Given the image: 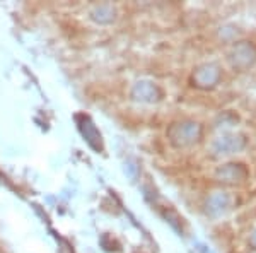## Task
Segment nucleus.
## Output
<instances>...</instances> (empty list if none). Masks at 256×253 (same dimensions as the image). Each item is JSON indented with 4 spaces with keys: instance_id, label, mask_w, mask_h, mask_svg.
I'll return each instance as SVG.
<instances>
[{
    "instance_id": "1",
    "label": "nucleus",
    "mask_w": 256,
    "mask_h": 253,
    "mask_svg": "<svg viewBox=\"0 0 256 253\" xmlns=\"http://www.w3.org/2000/svg\"><path fill=\"white\" fill-rule=\"evenodd\" d=\"M168 137L172 146L176 147H186L195 144L202 137V125L196 122H181L171 125L168 130Z\"/></svg>"
},
{
    "instance_id": "2",
    "label": "nucleus",
    "mask_w": 256,
    "mask_h": 253,
    "mask_svg": "<svg viewBox=\"0 0 256 253\" xmlns=\"http://www.w3.org/2000/svg\"><path fill=\"white\" fill-rule=\"evenodd\" d=\"M244 147H246V139L244 135H239V134L222 135L214 140L212 144V149L216 154H234V152L242 151Z\"/></svg>"
},
{
    "instance_id": "3",
    "label": "nucleus",
    "mask_w": 256,
    "mask_h": 253,
    "mask_svg": "<svg viewBox=\"0 0 256 253\" xmlns=\"http://www.w3.org/2000/svg\"><path fill=\"white\" fill-rule=\"evenodd\" d=\"M229 60L232 64V67L236 69H246L250 65H253L256 62V48L253 45H250L248 41H241L239 45L234 47L230 52Z\"/></svg>"
},
{
    "instance_id": "4",
    "label": "nucleus",
    "mask_w": 256,
    "mask_h": 253,
    "mask_svg": "<svg viewBox=\"0 0 256 253\" xmlns=\"http://www.w3.org/2000/svg\"><path fill=\"white\" fill-rule=\"evenodd\" d=\"M193 81L198 88H214L218 81H220V69H218L217 64H204L200 65L195 74H193Z\"/></svg>"
},
{
    "instance_id": "5",
    "label": "nucleus",
    "mask_w": 256,
    "mask_h": 253,
    "mask_svg": "<svg viewBox=\"0 0 256 253\" xmlns=\"http://www.w3.org/2000/svg\"><path fill=\"white\" fill-rule=\"evenodd\" d=\"M216 176L226 183H241L248 178V169L242 164H224L217 169Z\"/></svg>"
},
{
    "instance_id": "6",
    "label": "nucleus",
    "mask_w": 256,
    "mask_h": 253,
    "mask_svg": "<svg viewBox=\"0 0 256 253\" xmlns=\"http://www.w3.org/2000/svg\"><path fill=\"white\" fill-rule=\"evenodd\" d=\"M132 96L137 101H144V103H154L160 98V91L156 84L148 81H140L134 86L132 89Z\"/></svg>"
},
{
    "instance_id": "7",
    "label": "nucleus",
    "mask_w": 256,
    "mask_h": 253,
    "mask_svg": "<svg viewBox=\"0 0 256 253\" xmlns=\"http://www.w3.org/2000/svg\"><path fill=\"white\" fill-rule=\"evenodd\" d=\"M79 128L82 132V135H84V139L88 140V144L92 149H96V151H101L102 144H101V134H99V130L96 128L92 122H90L89 117H80L79 118Z\"/></svg>"
},
{
    "instance_id": "8",
    "label": "nucleus",
    "mask_w": 256,
    "mask_h": 253,
    "mask_svg": "<svg viewBox=\"0 0 256 253\" xmlns=\"http://www.w3.org/2000/svg\"><path fill=\"white\" fill-rule=\"evenodd\" d=\"M230 205V197L224 192H216L208 197L207 200V212L212 215H218L226 212Z\"/></svg>"
},
{
    "instance_id": "9",
    "label": "nucleus",
    "mask_w": 256,
    "mask_h": 253,
    "mask_svg": "<svg viewBox=\"0 0 256 253\" xmlns=\"http://www.w3.org/2000/svg\"><path fill=\"white\" fill-rule=\"evenodd\" d=\"M114 14H116V11H114L113 6H110V4H101V6H98L96 9L90 12V18L99 24H110L111 21H114Z\"/></svg>"
},
{
    "instance_id": "10",
    "label": "nucleus",
    "mask_w": 256,
    "mask_h": 253,
    "mask_svg": "<svg viewBox=\"0 0 256 253\" xmlns=\"http://www.w3.org/2000/svg\"><path fill=\"white\" fill-rule=\"evenodd\" d=\"M250 244H251V246H253V248H256V231H254L253 234H251V238H250Z\"/></svg>"
}]
</instances>
